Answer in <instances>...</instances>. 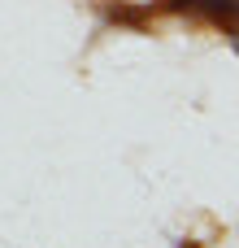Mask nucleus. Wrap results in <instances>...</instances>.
Instances as JSON below:
<instances>
[{
  "mask_svg": "<svg viewBox=\"0 0 239 248\" xmlns=\"http://www.w3.org/2000/svg\"><path fill=\"white\" fill-rule=\"evenodd\" d=\"M183 248H196V244H183Z\"/></svg>",
  "mask_w": 239,
  "mask_h": 248,
  "instance_id": "obj_1",
  "label": "nucleus"
}]
</instances>
